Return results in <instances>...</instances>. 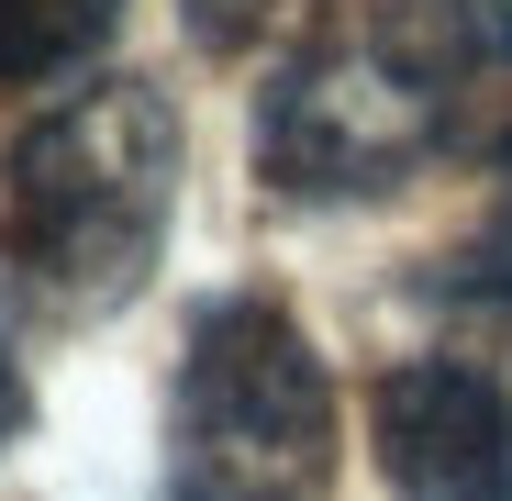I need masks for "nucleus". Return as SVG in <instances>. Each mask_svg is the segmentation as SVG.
Returning a JSON list of instances; mask_svg holds the SVG:
<instances>
[{"mask_svg":"<svg viewBox=\"0 0 512 501\" xmlns=\"http://www.w3.org/2000/svg\"><path fill=\"white\" fill-rule=\"evenodd\" d=\"M123 0H0V90H45V78H90L112 45Z\"/></svg>","mask_w":512,"mask_h":501,"instance_id":"nucleus-6","label":"nucleus"},{"mask_svg":"<svg viewBox=\"0 0 512 501\" xmlns=\"http://www.w3.org/2000/svg\"><path fill=\"white\" fill-rule=\"evenodd\" d=\"M334 368L268 290H212L167 390V501H334Z\"/></svg>","mask_w":512,"mask_h":501,"instance_id":"nucleus-3","label":"nucleus"},{"mask_svg":"<svg viewBox=\"0 0 512 501\" xmlns=\"http://www.w3.org/2000/svg\"><path fill=\"white\" fill-rule=\"evenodd\" d=\"M468 123V90L446 45L423 34L412 0L390 12H334L323 34H301L290 56H268V90H256V179L279 201H390L435 167Z\"/></svg>","mask_w":512,"mask_h":501,"instance_id":"nucleus-2","label":"nucleus"},{"mask_svg":"<svg viewBox=\"0 0 512 501\" xmlns=\"http://www.w3.org/2000/svg\"><path fill=\"white\" fill-rule=\"evenodd\" d=\"M179 167L190 134L156 78H78L0 156V290L56 323H112L167 257Z\"/></svg>","mask_w":512,"mask_h":501,"instance_id":"nucleus-1","label":"nucleus"},{"mask_svg":"<svg viewBox=\"0 0 512 501\" xmlns=\"http://www.w3.org/2000/svg\"><path fill=\"white\" fill-rule=\"evenodd\" d=\"M23 424H34V379L12 357V290H0V446H23Z\"/></svg>","mask_w":512,"mask_h":501,"instance_id":"nucleus-9","label":"nucleus"},{"mask_svg":"<svg viewBox=\"0 0 512 501\" xmlns=\"http://www.w3.org/2000/svg\"><path fill=\"white\" fill-rule=\"evenodd\" d=\"M179 23H190V45L201 56H256V45H301V34H323L334 12L323 0H179Z\"/></svg>","mask_w":512,"mask_h":501,"instance_id":"nucleus-7","label":"nucleus"},{"mask_svg":"<svg viewBox=\"0 0 512 501\" xmlns=\"http://www.w3.org/2000/svg\"><path fill=\"white\" fill-rule=\"evenodd\" d=\"M368 457L390 501H512V390L479 357H401L368 379Z\"/></svg>","mask_w":512,"mask_h":501,"instance_id":"nucleus-4","label":"nucleus"},{"mask_svg":"<svg viewBox=\"0 0 512 501\" xmlns=\"http://www.w3.org/2000/svg\"><path fill=\"white\" fill-rule=\"evenodd\" d=\"M490 167H501V201H490V212H479V234H468V245H446V257L423 268L412 290L435 301L457 334H479V346H512V145H501Z\"/></svg>","mask_w":512,"mask_h":501,"instance_id":"nucleus-5","label":"nucleus"},{"mask_svg":"<svg viewBox=\"0 0 512 501\" xmlns=\"http://www.w3.org/2000/svg\"><path fill=\"white\" fill-rule=\"evenodd\" d=\"M412 12H423V34L446 45L457 90H468V78H501V90H512V0H412Z\"/></svg>","mask_w":512,"mask_h":501,"instance_id":"nucleus-8","label":"nucleus"}]
</instances>
